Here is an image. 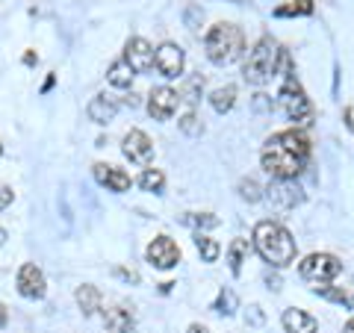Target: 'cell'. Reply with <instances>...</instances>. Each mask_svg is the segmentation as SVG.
I'll list each match as a JSON object with an SVG mask.
<instances>
[{"instance_id": "cell-1", "label": "cell", "mask_w": 354, "mask_h": 333, "mask_svg": "<svg viewBox=\"0 0 354 333\" xmlns=\"http://www.w3.org/2000/svg\"><path fill=\"white\" fill-rule=\"evenodd\" d=\"M260 162L274 180H295L310 162V139L298 130L274 133L263 145Z\"/></svg>"}, {"instance_id": "cell-2", "label": "cell", "mask_w": 354, "mask_h": 333, "mask_svg": "<svg viewBox=\"0 0 354 333\" xmlns=\"http://www.w3.org/2000/svg\"><path fill=\"white\" fill-rule=\"evenodd\" d=\"M254 248L274 269H286L295 260V251H298L292 233L281 225H274V221H260L254 227Z\"/></svg>"}, {"instance_id": "cell-3", "label": "cell", "mask_w": 354, "mask_h": 333, "mask_svg": "<svg viewBox=\"0 0 354 333\" xmlns=\"http://www.w3.org/2000/svg\"><path fill=\"white\" fill-rule=\"evenodd\" d=\"M281 44L274 39H260L257 44H254V50L248 53L245 59V68H242V77H245V83L251 86H266L272 80L274 74L281 71Z\"/></svg>"}, {"instance_id": "cell-4", "label": "cell", "mask_w": 354, "mask_h": 333, "mask_svg": "<svg viewBox=\"0 0 354 333\" xmlns=\"http://www.w3.org/2000/svg\"><path fill=\"white\" fill-rule=\"evenodd\" d=\"M207 57L213 65H230L242 57V50H245V36H242V30L236 24H216L213 30L207 32Z\"/></svg>"}, {"instance_id": "cell-5", "label": "cell", "mask_w": 354, "mask_h": 333, "mask_svg": "<svg viewBox=\"0 0 354 333\" xmlns=\"http://www.w3.org/2000/svg\"><path fill=\"white\" fill-rule=\"evenodd\" d=\"M278 104L283 109V115L290 118V121H295V124H307V121L313 118V104H310V97L304 95L301 83H298L292 74L286 77V83L281 86Z\"/></svg>"}, {"instance_id": "cell-6", "label": "cell", "mask_w": 354, "mask_h": 333, "mask_svg": "<svg viewBox=\"0 0 354 333\" xmlns=\"http://www.w3.org/2000/svg\"><path fill=\"white\" fill-rule=\"evenodd\" d=\"M339 272H342V263L334 257V254H310V257H304L298 263L301 280L313 283V286L334 280V277H339Z\"/></svg>"}, {"instance_id": "cell-7", "label": "cell", "mask_w": 354, "mask_h": 333, "mask_svg": "<svg viewBox=\"0 0 354 333\" xmlns=\"http://www.w3.org/2000/svg\"><path fill=\"white\" fill-rule=\"evenodd\" d=\"M177 106H180V92L171 86H160L148 95V113L153 121H169L177 113Z\"/></svg>"}, {"instance_id": "cell-8", "label": "cell", "mask_w": 354, "mask_h": 333, "mask_svg": "<svg viewBox=\"0 0 354 333\" xmlns=\"http://www.w3.org/2000/svg\"><path fill=\"white\" fill-rule=\"evenodd\" d=\"M15 286L18 292L30 298V301H39V298H44V292H48V280H44V272L39 269L36 263H24L18 269V277H15Z\"/></svg>"}, {"instance_id": "cell-9", "label": "cell", "mask_w": 354, "mask_h": 333, "mask_svg": "<svg viewBox=\"0 0 354 333\" xmlns=\"http://www.w3.org/2000/svg\"><path fill=\"white\" fill-rule=\"evenodd\" d=\"M145 257H148V263L153 265V269L169 272V269H174V265L180 263V248H177V242H174V239H169V236H157V239H153L151 245H148Z\"/></svg>"}, {"instance_id": "cell-10", "label": "cell", "mask_w": 354, "mask_h": 333, "mask_svg": "<svg viewBox=\"0 0 354 333\" xmlns=\"http://www.w3.org/2000/svg\"><path fill=\"white\" fill-rule=\"evenodd\" d=\"M153 65H157V71L165 77V80H174V77H180L183 74V65H186L183 48H180V44H171V41L160 44L157 53H153Z\"/></svg>"}, {"instance_id": "cell-11", "label": "cell", "mask_w": 354, "mask_h": 333, "mask_svg": "<svg viewBox=\"0 0 354 333\" xmlns=\"http://www.w3.org/2000/svg\"><path fill=\"white\" fill-rule=\"evenodd\" d=\"M121 153L133 162V165H148L153 160V142L148 139V133L142 130H130L121 139Z\"/></svg>"}, {"instance_id": "cell-12", "label": "cell", "mask_w": 354, "mask_h": 333, "mask_svg": "<svg viewBox=\"0 0 354 333\" xmlns=\"http://www.w3.org/2000/svg\"><path fill=\"white\" fill-rule=\"evenodd\" d=\"M124 62L130 65L133 74H145V71L153 68V48H151L145 39L133 36V39H127V44H124Z\"/></svg>"}, {"instance_id": "cell-13", "label": "cell", "mask_w": 354, "mask_h": 333, "mask_svg": "<svg viewBox=\"0 0 354 333\" xmlns=\"http://www.w3.org/2000/svg\"><path fill=\"white\" fill-rule=\"evenodd\" d=\"M266 198L281 209H292V207H298L304 201V192L295 180H272L269 189H266Z\"/></svg>"}, {"instance_id": "cell-14", "label": "cell", "mask_w": 354, "mask_h": 333, "mask_svg": "<svg viewBox=\"0 0 354 333\" xmlns=\"http://www.w3.org/2000/svg\"><path fill=\"white\" fill-rule=\"evenodd\" d=\"M95 180L106 186L109 192H127L130 189V174L124 169H118V165H106V162H95Z\"/></svg>"}, {"instance_id": "cell-15", "label": "cell", "mask_w": 354, "mask_h": 333, "mask_svg": "<svg viewBox=\"0 0 354 333\" xmlns=\"http://www.w3.org/2000/svg\"><path fill=\"white\" fill-rule=\"evenodd\" d=\"M86 113H88V118H92L95 124H109V121L115 118V113H118V101L113 95H95L92 101H88Z\"/></svg>"}, {"instance_id": "cell-16", "label": "cell", "mask_w": 354, "mask_h": 333, "mask_svg": "<svg viewBox=\"0 0 354 333\" xmlns=\"http://www.w3.org/2000/svg\"><path fill=\"white\" fill-rule=\"evenodd\" d=\"M281 321H283V330L286 333H316L319 330V321L310 316V313H304V310H283V316H281Z\"/></svg>"}, {"instance_id": "cell-17", "label": "cell", "mask_w": 354, "mask_h": 333, "mask_svg": "<svg viewBox=\"0 0 354 333\" xmlns=\"http://www.w3.org/2000/svg\"><path fill=\"white\" fill-rule=\"evenodd\" d=\"M104 321H106V330L109 333H136V318L127 307H113L104 313Z\"/></svg>"}, {"instance_id": "cell-18", "label": "cell", "mask_w": 354, "mask_h": 333, "mask_svg": "<svg viewBox=\"0 0 354 333\" xmlns=\"http://www.w3.org/2000/svg\"><path fill=\"white\" fill-rule=\"evenodd\" d=\"M74 298H77V307H80L83 316H95L97 310H101V289L92 286V283H83Z\"/></svg>"}, {"instance_id": "cell-19", "label": "cell", "mask_w": 354, "mask_h": 333, "mask_svg": "<svg viewBox=\"0 0 354 333\" xmlns=\"http://www.w3.org/2000/svg\"><path fill=\"white\" fill-rule=\"evenodd\" d=\"M234 104H236V88H234V86H221V88H216V92L209 95V106H213L218 115L230 113V109H234Z\"/></svg>"}, {"instance_id": "cell-20", "label": "cell", "mask_w": 354, "mask_h": 333, "mask_svg": "<svg viewBox=\"0 0 354 333\" xmlns=\"http://www.w3.org/2000/svg\"><path fill=\"white\" fill-rule=\"evenodd\" d=\"M133 77H136V74L130 71V65H127L124 59H115L113 65H109V71H106L109 86H115V88H130Z\"/></svg>"}, {"instance_id": "cell-21", "label": "cell", "mask_w": 354, "mask_h": 333, "mask_svg": "<svg viewBox=\"0 0 354 333\" xmlns=\"http://www.w3.org/2000/svg\"><path fill=\"white\" fill-rule=\"evenodd\" d=\"M195 248H198V254H201L204 263H216L218 254H221V245L216 239H209L207 233H195Z\"/></svg>"}, {"instance_id": "cell-22", "label": "cell", "mask_w": 354, "mask_h": 333, "mask_svg": "<svg viewBox=\"0 0 354 333\" xmlns=\"http://www.w3.org/2000/svg\"><path fill=\"white\" fill-rule=\"evenodd\" d=\"M295 15H313V0H290L274 9V18H295Z\"/></svg>"}, {"instance_id": "cell-23", "label": "cell", "mask_w": 354, "mask_h": 333, "mask_svg": "<svg viewBox=\"0 0 354 333\" xmlns=\"http://www.w3.org/2000/svg\"><path fill=\"white\" fill-rule=\"evenodd\" d=\"M248 257V242L245 239H234L227 248V263H230V272L239 274L242 272V263H245Z\"/></svg>"}, {"instance_id": "cell-24", "label": "cell", "mask_w": 354, "mask_h": 333, "mask_svg": "<svg viewBox=\"0 0 354 333\" xmlns=\"http://www.w3.org/2000/svg\"><path fill=\"white\" fill-rule=\"evenodd\" d=\"M201 95H204V77H201V74L186 77V83H183V88H180V101L186 97L189 104H198V101H201Z\"/></svg>"}, {"instance_id": "cell-25", "label": "cell", "mask_w": 354, "mask_h": 333, "mask_svg": "<svg viewBox=\"0 0 354 333\" xmlns=\"http://www.w3.org/2000/svg\"><path fill=\"white\" fill-rule=\"evenodd\" d=\"M139 186L145 189V192L160 195L162 189H165V177H162L160 169H145V171H142V177H139Z\"/></svg>"}, {"instance_id": "cell-26", "label": "cell", "mask_w": 354, "mask_h": 333, "mask_svg": "<svg viewBox=\"0 0 354 333\" xmlns=\"http://www.w3.org/2000/svg\"><path fill=\"white\" fill-rule=\"evenodd\" d=\"M216 313L221 316H234L236 313V292L234 289H221L218 298H216V304H213Z\"/></svg>"}, {"instance_id": "cell-27", "label": "cell", "mask_w": 354, "mask_h": 333, "mask_svg": "<svg viewBox=\"0 0 354 333\" xmlns=\"http://www.w3.org/2000/svg\"><path fill=\"white\" fill-rule=\"evenodd\" d=\"M313 292L316 295H322V298H328V301H334V304H346V307H354V301L351 298L342 292V289H334V286H325V283H319V286H313Z\"/></svg>"}, {"instance_id": "cell-28", "label": "cell", "mask_w": 354, "mask_h": 333, "mask_svg": "<svg viewBox=\"0 0 354 333\" xmlns=\"http://www.w3.org/2000/svg\"><path fill=\"white\" fill-rule=\"evenodd\" d=\"M260 192H263V189H260V183L254 180V177H248V180L239 183V198H242V201H248V204H257L263 198Z\"/></svg>"}, {"instance_id": "cell-29", "label": "cell", "mask_w": 354, "mask_h": 333, "mask_svg": "<svg viewBox=\"0 0 354 333\" xmlns=\"http://www.w3.org/2000/svg\"><path fill=\"white\" fill-rule=\"evenodd\" d=\"M180 130H183V133H189V136H201V133H204V124L198 121L195 113H186V115L180 118Z\"/></svg>"}, {"instance_id": "cell-30", "label": "cell", "mask_w": 354, "mask_h": 333, "mask_svg": "<svg viewBox=\"0 0 354 333\" xmlns=\"http://www.w3.org/2000/svg\"><path fill=\"white\" fill-rule=\"evenodd\" d=\"M186 221L195 225L198 230H201V227H218V218L213 213H192V216H186Z\"/></svg>"}, {"instance_id": "cell-31", "label": "cell", "mask_w": 354, "mask_h": 333, "mask_svg": "<svg viewBox=\"0 0 354 333\" xmlns=\"http://www.w3.org/2000/svg\"><path fill=\"white\" fill-rule=\"evenodd\" d=\"M12 201H15V192H12V189H9V186H0V209H6Z\"/></svg>"}, {"instance_id": "cell-32", "label": "cell", "mask_w": 354, "mask_h": 333, "mask_svg": "<svg viewBox=\"0 0 354 333\" xmlns=\"http://www.w3.org/2000/svg\"><path fill=\"white\" fill-rule=\"evenodd\" d=\"M198 18H204V12H201L198 6H189V9H186V24H189V27L198 24Z\"/></svg>"}, {"instance_id": "cell-33", "label": "cell", "mask_w": 354, "mask_h": 333, "mask_svg": "<svg viewBox=\"0 0 354 333\" xmlns=\"http://www.w3.org/2000/svg\"><path fill=\"white\" fill-rule=\"evenodd\" d=\"M251 325H263V316H260V307H251Z\"/></svg>"}, {"instance_id": "cell-34", "label": "cell", "mask_w": 354, "mask_h": 333, "mask_svg": "<svg viewBox=\"0 0 354 333\" xmlns=\"http://www.w3.org/2000/svg\"><path fill=\"white\" fill-rule=\"evenodd\" d=\"M6 321H9V313H6V307H3V304H0V330H3V327H6Z\"/></svg>"}, {"instance_id": "cell-35", "label": "cell", "mask_w": 354, "mask_h": 333, "mask_svg": "<svg viewBox=\"0 0 354 333\" xmlns=\"http://www.w3.org/2000/svg\"><path fill=\"white\" fill-rule=\"evenodd\" d=\"M186 333H209L204 325H189V330H186Z\"/></svg>"}, {"instance_id": "cell-36", "label": "cell", "mask_w": 354, "mask_h": 333, "mask_svg": "<svg viewBox=\"0 0 354 333\" xmlns=\"http://www.w3.org/2000/svg\"><path fill=\"white\" fill-rule=\"evenodd\" d=\"M136 104H139L136 95H127V97H124V106H136Z\"/></svg>"}, {"instance_id": "cell-37", "label": "cell", "mask_w": 354, "mask_h": 333, "mask_svg": "<svg viewBox=\"0 0 354 333\" xmlns=\"http://www.w3.org/2000/svg\"><path fill=\"white\" fill-rule=\"evenodd\" d=\"M24 62L32 65V62H39V57H36V53H24Z\"/></svg>"}, {"instance_id": "cell-38", "label": "cell", "mask_w": 354, "mask_h": 333, "mask_svg": "<svg viewBox=\"0 0 354 333\" xmlns=\"http://www.w3.org/2000/svg\"><path fill=\"white\" fill-rule=\"evenodd\" d=\"M342 333H354V318L346 321V330H342Z\"/></svg>"}, {"instance_id": "cell-39", "label": "cell", "mask_w": 354, "mask_h": 333, "mask_svg": "<svg viewBox=\"0 0 354 333\" xmlns=\"http://www.w3.org/2000/svg\"><path fill=\"white\" fill-rule=\"evenodd\" d=\"M6 239H9V233H6L3 227H0V245H3V242H6Z\"/></svg>"}, {"instance_id": "cell-40", "label": "cell", "mask_w": 354, "mask_h": 333, "mask_svg": "<svg viewBox=\"0 0 354 333\" xmlns=\"http://www.w3.org/2000/svg\"><path fill=\"white\" fill-rule=\"evenodd\" d=\"M0 153H3V145H0Z\"/></svg>"}]
</instances>
